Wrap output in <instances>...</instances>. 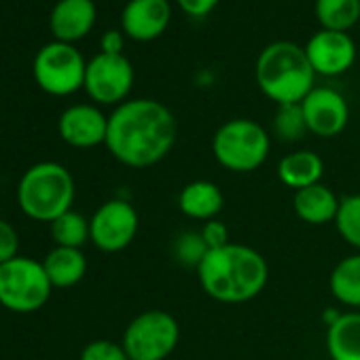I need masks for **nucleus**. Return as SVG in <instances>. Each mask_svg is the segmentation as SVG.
<instances>
[{
  "label": "nucleus",
  "mask_w": 360,
  "mask_h": 360,
  "mask_svg": "<svg viewBox=\"0 0 360 360\" xmlns=\"http://www.w3.org/2000/svg\"><path fill=\"white\" fill-rule=\"evenodd\" d=\"M123 45H125V39H123V32L121 30H108V32L102 34V41H100L102 53L121 56L123 53Z\"/></svg>",
  "instance_id": "nucleus-31"
},
{
  "label": "nucleus",
  "mask_w": 360,
  "mask_h": 360,
  "mask_svg": "<svg viewBox=\"0 0 360 360\" xmlns=\"http://www.w3.org/2000/svg\"><path fill=\"white\" fill-rule=\"evenodd\" d=\"M96 13L94 0H60L49 18L56 41L72 45L85 39L96 24Z\"/></svg>",
  "instance_id": "nucleus-15"
},
{
  "label": "nucleus",
  "mask_w": 360,
  "mask_h": 360,
  "mask_svg": "<svg viewBox=\"0 0 360 360\" xmlns=\"http://www.w3.org/2000/svg\"><path fill=\"white\" fill-rule=\"evenodd\" d=\"M172 20L169 0H129L121 13V28L134 41L159 39Z\"/></svg>",
  "instance_id": "nucleus-14"
},
{
  "label": "nucleus",
  "mask_w": 360,
  "mask_h": 360,
  "mask_svg": "<svg viewBox=\"0 0 360 360\" xmlns=\"http://www.w3.org/2000/svg\"><path fill=\"white\" fill-rule=\"evenodd\" d=\"M225 206V195L212 180H193L178 193V210L193 221H214Z\"/></svg>",
  "instance_id": "nucleus-16"
},
{
  "label": "nucleus",
  "mask_w": 360,
  "mask_h": 360,
  "mask_svg": "<svg viewBox=\"0 0 360 360\" xmlns=\"http://www.w3.org/2000/svg\"><path fill=\"white\" fill-rule=\"evenodd\" d=\"M180 11H185L189 18H206L217 9L221 0H176Z\"/></svg>",
  "instance_id": "nucleus-30"
},
{
  "label": "nucleus",
  "mask_w": 360,
  "mask_h": 360,
  "mask_svg": "<svg viewBox=\"0 0 360 360\" xmlns=\"http://www.w3.org/2000/svg\"><path fill=\"white\" fill-rule=\"evenodd\" d=\"M134 87V66L121 56L98 53L87 62L83 89L96 104L119 106L127 100Z\"/></svg>",
  "instance_id": "nucleus-9"
},
{
  "label": "nucleus",
  "mask_w": 360,
  "mask_h": 360,
  "mask_svg": "<svg viewBox=\"0 0 360 360\" xmlns=\"http://www.w3.org/2000/svg\"><path fill=\"white\" fill-rule=\"evenodd\" d=\"M18 250H20V236L15 227L5 219H0V265L20 257Z\"/></svg>",
  "instance_id": "nucleus-28"
},
{
  "label": "nucleus",
  "mask_w": 360,
  "mask_h": 360,
  "mask_svg": "<svg viewBox=\"0 0 360 360\" xmlns=\"http://www.w3.org/2000/svg\"><path fill=\"white\" fill-rule=\"evenodd\" d=\"M326 352L330 360H360V309L341 311L326 326Z\"/></svg>",
  "instance_id": "nucleus-19"
},
{
  "label": "nucleus",
  "mask_w": 360,
  "mask_h": 360,
  "mask_svg": "<svg viewBox=\"0 0 360 360\" xmlns=\"http://www.w3.org/2000/svg\"><path fill=\"white\" fill-rule=\"evenodd\" d=\"M339 202L341 200L335 195L333 189L318 183V185H311L307 189L295 191L292 210L303 223L320 227V225L335 223L337 212H339Z\"/></svg>",
  "instance_id": "nucleus-17"
},
{
  "label": "nucleus",
  "mask_w": 360,
  "mask_h": 360,
  "mask_svg": "<svg viewBox=\"0 0 360 360\" xmlns=\"http://www.w3.org/2000/svg\"><path fill=\"white\" fill-rule=\"evenodd\" d=\"M301 108L309 134L318 138H335L347 127V100L333 87H314L301 102Z\"/></svg>",
  "instance_id": "nucleus-11"
},
{
  "label": "nucleus",
  "mask_w": 360,
  "mask_h": 360,
  "mask_svg": "<svg viewBox=\"0 0 360 360\" xmlns=\"http://www.w3.org/2000/svg\"><path fill=\"white\" fill-rule=\"evenodd\" d=\"M200 233H202V238H204L208 250H217V248H223V246L229 244V229H227V225L221 223L219 219L204 223V227H202Z\"/></svg>",
  "instance_id": "nucleus-29"
},
{
  "label": "nucleus",
  "mask_w": 360,
  "mask_h": 360,
  "mask_svg": "<svg viewBox=\"0 0 360 360\" xmlns=\"http://www.w3.org/2000/svg\"><path fill=\"white\" fill-rule=\"evenodd\" d=\"M47 278L53 288H70L87 274V259L81 248L56 246L43 261Z\"/></svg>",
  "instance_id": "nucleus-20"
},
{
  "label": "nucleus",
  "mask_w": 360,
  "mask_h": 360,
  "mask_svg": "<svg viewBox=\"0 0 360 360\" xmlns=\"http://www.w3.org/2000/svg\"><path fill=\"white\" fill-rule=\"evenodd\" d=\"M208 255V246L200 231H185L180 233L174 242V257L180 265L185 267H200L204 257Z\"/></svg>",
  "instance_id": "nucleus-26"
},
{
  "label": "nucleus",
  "mask_w": 360,
  "mask_h": 360,
  "mask_svg": "<svg viewBox=\"0 0 360 360\" xmlns=\"http://www.w3.org/2000/svg\"><path fill=\"white\" fill-rule=\"evenodd\" d=\"M328 288L341 305L360 309V252L341 259L333 267Z\"/></svg>",
  "instance_id": "nucleus-21"
},
{
  "label": "nucleus",
  "mask_w": 360,
  "mask_h": 360,
  "mask_svg": "<svg viewBox=\"0 0 360 360\" xmlns=\"http://www.w3.org/2000/svg\"><path fill=\"white\" fill-rule=\"evenodd\" d=\"M180 341V324L165 309H146L125 328L121 345L129 360H165Z\"/></svg>",
  "instance_id": "nucleus-7"
},
{
  "label": "nucleus",
  "mask_w": 360,
  "mask_h": 360,
  "mask_svg": "<svg viewBox=\"0 0 360 360\" xmlns=\"http://www.w3.org/2000/svg\"><path fill=\"white\" fill-rule=\"evenodd\" d=\"M335 227L341 240H345V244L360 252V193L341 198Z\"/></svg>",
  "instance_id": "nucleus-25"
},
{
  "label": "nucleus",
  "mask_w": 360,
  "mask_h": 360,
  "mask_svg": "<svg viewBox=\"0 0 360 360\" xmlns=\"http://www.w3.org/2000/svg\"><path fill=\"white\" fill-rule=\"evenodd\" d=\"M324 176V161L318 153L301 148L292 150L278 163V178L280 183L292 191L307 189L311 185H318Z\"/></svg>",
  "instance_id": "nucleus-18"
},
{
  "label": "nucleus",
  "mask_w": 360,
  "mask_h": 360,
  "mask_svg": "<svg viewBox=\"0 0 360 360\" xmlns=\"http://www.w3.org/2000/svg\"><path fill=\"white\" fill-rule=\"evenodd\" d=\"M271 127H274V136L282 142H299L305 138V134H309L301 104L278 106Z\"/></svg>",
  "instance_id": "nucleus-24"
},
{
  "label": "nucleus",
  "mask_w": 360,
  "mask_h": 360,
  "mask_svg": "<svg viewBox=\"0 0 360 360\" xmlns=\"http://www.w3.org/2000/svg\"><path fill=\"white\" fill-rule=\"evenodd\" d=\"M178 136L172 110L150 98L125 100L108 115L104 146L127 167H150L163 161Z\"/></svg>",
  "instance_id": "nucleus-1"
},
{
  "label": "nucleus",
  "mask_w": 360,
  "mask_h": 360,
  "mask_svg": "<svg viewBox=\"0 0 360 360\" xmlns=\"http://www.w3.org/2000/svg\"><path fill=\"white\" fill-rule=\"evenodd\" d=\"M140 219L136 208L125 200L104 202L89 219V236L98 250L121 252L138 236Z\"/></svg>",
  "instance_id": "nucleus-10"
},
{
  "label": "nucleus",
  "mask_w": 360,
  "mask_h": 360,
  "mask_svg": "<svg viewBox=\"0 0 360 360\" xmlns=\"http://www.w3.org/2000/svg\"><path fill=\"white\" fill-rule=\"evenodd\" d=\"M51 225V238L56 242V246H64V248H83L87 242H91L89 236V221L75 212L68 210L62 217H58Z\"/></svg>",
  "instance_id": "nucleus-23"
},
{
  "label": "nucleus",
  "mask_w": 360,
  "mask_h": 360,
  "mask_svg": "<svg viewBox=\"0 0 360 360\" xmlns=\"http://www.w3.org/2000/svg\"><path fill=\"white\" fill-rule=\"evenodd\" d=\"M87 62L70 43H47L34 58L32 75L37 85L49 96H70L85 85Z\"/></svg>",
  "instance_id": "nucleus-8"
},
{
  "label": "nucleus",
  "mask_w": 360,
  "mask_h": 360,
  "mask_svg": "<svg viewBox=\"0 0 360 360\" xmlns=\"http://www.w3.org/2000/svg\"><path fill=\"white\" fill-rule=\"evenodd\" d=\"M75 178L56 161L34 163L24 172L18 185L20 210L39 223H53L64 212L72 210Z\"/></svg>",
  "instance_id": "nucleus-4"
},
{
  "label": "nucleus",
  "mask_w": 360,
  "mask_h": 360,
  "mask_svg": "<svg viewBox=\"0 0 360 360\" xmlns=\"http://www.w3.org/2000/svg\"><path fill=\"white\" fill-rule=\"evenodd\" d=\"M51 282L43 261L15 257L0 265V305L15 314H32L47 305Z\"/></svg>",
  "instance_id": "nucleus-6"
},
{
  "label": "nucleus",
  "mask_w": 360,
  "mask_h": 360,
  "mask_svg": "<svg viewBox=\"0 0 360 360\" xmlns=\"http://www.w3.org/2000/svg\"><path fill=\"white\" fill-rule=\"evenodd\" d=\"M271 150L269 131L252 119H231L212 138V155L229 172L248 174L259 169Z\"/></svg>",
  "instance_id": "nucleus-5"
},
{
  "label": "nucleus",
  "mask_w": 360,
  "mask_h": 360,
  "mask_svg": "<svg viewBox=\"0 0 360 360\" xmlns=\"http://www.w3.org/2000/svg\"><path fill=\"white\" fill-rule=\"evenodd\" d=\"M79 360H129V358L121 343L110 339H96L81 349Z\"/></svg>",
  "instance_id": "nucleus-27"
},
{
  "label": "nucleus",
  "mask_w": 360,
  "mask_h": 360,
  "mask_svg": "<svg viewBox=\"0 0 360 360\" xmlns=\"http://www.w3.org/2000/svg\"><path fill=\"white\" fill-rule=\"evenodd\" d=\"M314 11L322 30L347 32L360 20V0H316Z\"/></svg>",
  "instance_id": "nucleus-22"
},
{
  "label": "nucleus",
  "mask_w": 360,
  "mask_h": 360,
  "mask_svg": "<svg viewBox=\"0 0 360 360\" xmlns=\"http://www.w3.org/2000/svg\"><path fill=\"white\" fill-rule=\"evenodd\" d=\"M58 131L75 148H94L106 142L108 117L94 104H75L60 115Z\"/></svg>",
  "instance_id": "nucleus-13"
},
{
  "label": "nucleus",
  "mask_w": 360,
  "mask_h": 360,
  "mask_svg": "<svg viewBox=\"0 0 360 360\" xmlns=\"http://www.w3.org/2000/svg\"><path fill=\"white\" fill-rule=\"evenodd\" d=\"M316 75L339 77L356 62V45L347 32L318 30L303 47Z\"/></svg>",
  "instance_id": "nucleus-12"
},
{
  "label": "nucleus",
  "mask_w": 360,
  "mask_h": 360,
  "mask_svg": "<svg viewBox=\"0 0 360 360\" xmlns=\"http://www.w3.org/2000/svg\"><path fill=\"white\" fill-rule=\"evenodd\" d=\"M195 271L202 290L210 299L227 305L257 299L269 280L265 257L252 246L233 242L223 248L208 250Z\"/></svg>",
  "instance_id": "nucleus-2"
},
{
  "label": "nucleus",
  "mask_w": 360,
  "mask_h": 360,
  "mask_svg": "<svg viewBox=\"0 0 360 360\" xmlns=\"http://www.w3.org/2000/svg\"><path fill=\"white\" fill-rule=\"evenodd\" d=\"M257 85L271 102L301 104L316 87V72L305 56V49L292 41H274L257 58Z\"/></svg>",
  "instance_id": "nucleus-3"
}]
</instances>
